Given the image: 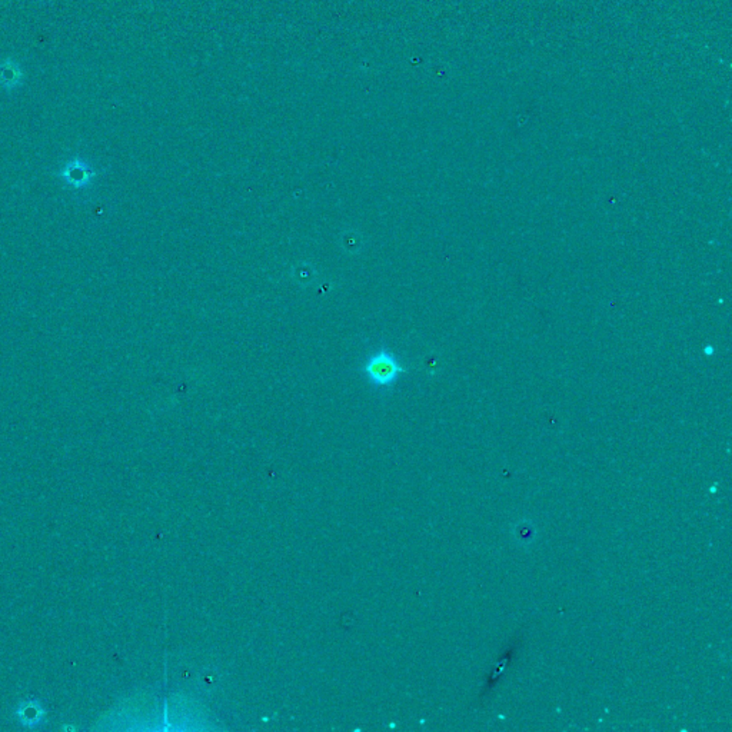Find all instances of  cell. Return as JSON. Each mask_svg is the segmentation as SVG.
I'll use <instances>...</instances> for the list:
<instances>
[{
  "label": "cell",
  "instance_id": "cell-1",
  "mask_svg": "<svg viewBox=\"0 0 732 732\" xmlns=\"http://www.w3.org/2000/svg\"><path fill=\"white\" fill-rule=\"evenodd\" d=\"M360 370L370 384L381 391L391 389L406 372L399 356L384 345L365 358Z\"/></svg>",
  "mask_w": 732,
  "mask_h": 732
},
{
  "label": "cell",
  "instance_id": "cell-2",
  "mask_svg": "<svg viewBox=\"0 0 732 732\" xmlns=\"http://www.w3.org/2000/svg\"><path fill=\"white\" fill-rule=\"evenodd\" d=\"M23 71L16 61L8 58L0 62V87L12 92L23 85Z\"/></svg>",
  "mask_w": 732,
  "mask_h": 732
}]
</instances>
